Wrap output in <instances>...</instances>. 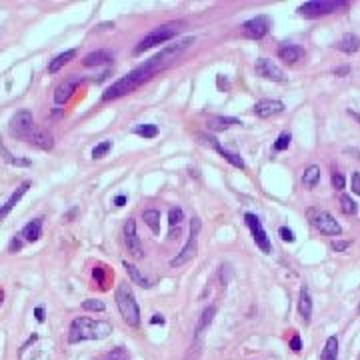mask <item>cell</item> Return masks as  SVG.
<instances>
[{"instance_id":"6da1fadb","label":"cell","mask_w":360,"mask_h":360,"mask_svg":"<svg viewBox=\"0 0 360 360\" xmlns=\"http://www.w3.org/2000/svg\"><path fill=\"white\" fill-rule=\"evenodd\" d=\"M194 42V38H184L176 44H170L168 48L160 50L156 56H152L150 60H146L142 66L134 68L132 72H128L126 76H122L120 80H116L112 86H108L102 94V100L104 102H110V100H116L120 96H126L128 92H132L134 88H138L140 84H144L146 80H150L154 74H158L160 70H164L172 60H176L182 50H186L190 44Z\"/></svg>"},{"instance_id":"7a4b0ae2","label":"cell","mask_w":360,"mask_h":360,"mask_svg":"<svg viewBox=\"0 0 360 360\" xmlns=\"http://www.w3.org/2000/svg\"><path fill=\"white\" fill-rule=\"evenodd\" d=\"M112 326L104 320H92L86 316H78L72 320L70 330H68V342L76 344L82 340H102L106 336H110Z\"/></svg>"},{"instance_id":"3957f363","label":"cell","mask_w":360,"mask_h":360,"mask_svg":"<svg viewBox=\"0 0 360 360\" xmlns=\"http://www.w3.org/2000/svg\"><path fill=\"white\" fill-rule=\"evenodd\" d=\"M114 298H116V306H118L120 316L124 318V322L130 324V326H138L140 324V308H138V304L134 300V294H132L128 282L118 284Z\"/></svg>"},{"instance_id":"277c9868","label":"cell","mask_w":360,"mask_h":360,"mask_svg":"<svg viewBox=\"0 0 360 360\" xmlns=\"http://www.w3.org/2000/svg\"><path fill=\"white\" fill-rule=\"evenodd\" d=\"M178 30H180V22H166V24L154 28L148 36H144V38L138 42V46L134 48V54H140V52H144V50H148V48H152V46H156V44H162V42L174 38V36L178 34Z\"/></svg>"},{"instance_id":"5b68a950","label":"cell","mask_w":360,"mask_h":360,"mask_svg":"<svg viewBox=\"0 0 360 360\" xmlns=\"http://www.w3.org/2000/svg\"><path fill=\"white\" fill-rule=\"evenodd\" d=\"M340 8H348V2H344V0H312V2L300 4L298 14L306 16V18H318L324 14H332Z\"/></svg>"},{"instance_id":"8992f818","label":"cell","mask_w":360,"mask_h":360,"mask_svg":"<svg viewBox=\"0 0 360 360\" xmlns=\"http://www.w3.org/2000/svg\"><path fill=\"white\" fill-rule=\"evenodd\" d=\"M308 218L312 222V226L316 230H320L322 234H328V236H338L342 232V226L338 224V220L326 212V210H318V208H310L308 210Z\"/></svg>"},{"instance_id":"52a82bcc","label":"cell","mask_w":360,"mask_h":360,"mask_svg":"<svg viewBox=\"0 0 360 360\" xmlns=\"http://www.w3.org/2000/svg\"><path fill=\"white\" fill-rule=\"evenodd\" d=\"M200 218H192V224H190V236H188V242L182 246V250H180L178 254L170 260V266H174V268H178L182 264H186L188 260H192L194 258V254H196V248H198V232H200Z\"/></svg>"},{"instance_id":"ba28073f","label":"cell","mask_w":360,"mask_h":360,"mask_svg":"<svg viewBox=\"0 0 360 360\" xmlns=\"http://www.w3.org/2000/svg\"><path fill=\"white\" fill-rule=\"evenodd\" d=\"M32 130H34V118H32L30 110L16 112L8 122V132L14 138H28Z\"/></svg>"},{"instance_id":"9c48e42d","label":"cell","mask_w":360,"mask_h":360,"mask_svg":"<svg viewBox=\"0 0 360 360\" xmlns=\"http://www.w3.org/2000/svg\"><path fill=\"white\" fill-rule=\"evenodd\" d=\"M270 26H272L270 16H266V14H258V16H254V18H250V20H246V22L242 24V32H244L246 38L260 40V38H264V36L268 34Z\"/></svg>"},{"instance_id":"30bf717a","label":"cell","mask_w":360,"mask_h":360,"mask_svg":"<svg viewBox=\"0 0 360 360\" xmlns=\"http://www.w3.org/2000/svg\"><path fill=\"white\" fill-rule=\"evenodd\" d=\"M244 220H246V224H248V228L252 230V238H254V242H256V246L262 250V252H270L272 250V246H270V238H268V234H266V230L262 228V222L258 220V216L256 214H244Z\"/></svg>"},{"instance_id":"8fae6325","label":"cell","mask_w":360,"mask_h":360,"mask_svg":"<svg viewBox=\"0 0 360 360\" xmlns=\"http://www.w3.org/2000/svg\"><path fill=\"white\" fill-rule=\"evenodd\" d=\"M80 82H82V78H80L78 74H70L64 82H60V84L56 86V90H54V102H56V104H66V102L70 100L72 92L78 88Z\"/></svg>"},{"instance_id":"7c38bea8","label":"cell","mask_w":360,"mask_h":360,"mask_svg":"<svg viewBox=\"0 0 360 360\" xmlns=\"http://www.w3.org/2000/svg\"><path fill=\"white\" fill-rule=\"evenodd\" d=\"M124 244L128 248V252L134 256V258H140L142 256V244H140V238L136 234V222L132 218H128L124 222Z\"/></svg>"},{"instance_id":"4fadbf2b","label":"cell","mask_w":360,"mask_h":360,"mask_svg":"<svg viewBox=\"0 0 360 360\" xmlns=\"http://www.w3.org/2000/svg\"><path fill=\"white\" fill-rule=\"evenodd\" d=\"M256 74L266 78V80H272V82H284V72L268 58H258L256 60Z\"/></svg>"},{"instance_id":"5bb4252c","label":"cell","mask_w":360,"mask_h":360,"mask_svg":"<svg viewBox=\"0 0 360 360\" xmlns=\"http://www.w3.org/2000/svg\"><path fill=\"white\" fill-rule=\"evenodd\" d=\"M282 110H284V102H280V100H260L254 106V114L258 118H268V116L280 114Z\"/></svg>"},{"instance_id":"9a60e30c","label":"cell","mask_w":360,"mask_h":360,"mask_svg":"<svg viewBox=\"0 0 360 360\" xmlns=\"http://www.w3.org/2000/svg\"><path fill=\"white\" fill-rule=\"evenodd\" d=\"M302 56H304V48H300L298 44H280L278 48V58L288 64H296L298 60H302Z\"/></svg>"},{"instance_id":"2e32d148","label":"cell","mask_w":360,"mask_h":360,"mask_svg":"<svg viewBox=\"0 0 360 360\" xmlns=\"http://www.w3.org/2000/svg\"><path fill=\"white\" fill-rule=\"evenodd\" d=\"M28 140H30V144H34L36 148H42V150H52V146H54L52 134L46 132V130H42V128H34V130L30 132Z\"/></svg>"},{"instance_id":"e0dca14e","label":"cell","mask_w":360,"mask_h":360,"mask_svg":"<svg viewBox=\"0 0 360 360\" xmlns=\"http://www.w3.org/2000/svg\"><path fill=\"white\" fill-rule=\"evenodd\" d=\"M298 312H300V318L304 320V324H308V322H310V316H312V298H310L308 286H302V288H300Z\"/></svg>"},{"instance_id":"ac0fdd59","label":"cell","mask_w":360,"mask_h":360,"mask_svg":"<svg viewBox=\"0 0 360 360\" xmlns=\"http://www.w3.org/2000/svg\"><path fill=\"white\" fill-rule=\"evenodd\" d=\"M28 188H30V182H24V184H20V186L16 188V192H14V194L8 198V202H4V204L0 206V220H4V218L8 216V212H10V210H12V208H14V206L20 202V198H22V196L28 192Z\"/></svg>"},{"instance_id":"d6986e66","label":"cell","mask_w":360,"mask_h":360,"mask_svg":"<svg viewBox=\"0 0 360 360\" xmlns=\"http://www.w3.org/2000/svg\"><path fill=\"white\" fill-rule=\"evenodd\" d=\"M112 60H114V54L110 50H94V52L84 56L82 64L84 66H100V64H108Z\"/></svg>"},{"instance_id":"ffe728a7","label":"cell","mask_w":360,"mask_h":360,"mask_svg":"<svg viewBox=\"0 0 360 360\" xmlns=\"http://www.w3.org/2000/svg\"><path fill=\"white\" fill-rule=\"evenodd\" d=\"M26 242H36L40 236H42V218H34L30 220L24 228H22V234H20Z\"/></svg>"},{"instance_id":"44dd1931","label":"cell","mask_w":360,"mask_h":360,"mask_svg":"<svg viewBox=\"0 0 360 360\" xmlns=\"http://www.w3.org/2000/svg\"><path fill=\"white\" fill-rule=\"evenodd\" d=\"M236 124H242L238 118H230V116H210L208 118V128L210 130H226L230 126H236Z\"/></svg>"},{"instance_id":"7402d4cb","label":"cell","mask_w":360,"mask_h":360,"mask_svg":"<svg viewBox=\"0 0 360 360\" xmlns=\"http://www.w3.org/2000/svg\"><path fill=\"white\" fill-rule=\"evenodd\" d=\"M336 48L342 50V52H346V54H352V52H356V50L360 48V38L356 36V34L348 32V34H344V36L338 40Z\"/></svg>"},{"instance_id":"603a6c76","label":"cell","mask_w":360,"mask_h":360,"mask_svg":"<svg viewBox=\"0 0 360 360\" xmlns=\"http://www.w3.org/2000/svg\"><path fill=\"white\" fill-rule=\"evenodd\" d=\"M74 56H76V50H66V52L58 54L54 60H50V64H48V72H50V74L58 72V70H60L64 64H68L70 60H74Z\"/></svg>"},{"instance_id":"cb8c5ba5","label":"cell","mask_w":360,"mask_h":360,"mask_svg":"<svg viewBox=\"0 0 360 360\" xmlns=\"http://www.w3.org/2000/svg\"><path fill=\"white\" fill-rule=\"evenodd\" d=\"M142 220H144V224H146L154 234L160 232V212H158V210H154V208L144 210V212H142Z\"/></svg>"},{"instance_id":"d4e9b609","label":"cell","mask_w":360,"mask_h":360,"mask_svg":"<svg viewBox=\"0 0 360 360\" xmlns=\"http://www.w3.org/2000/svg\"><path fill=\"white\" fill-rule=\"evenodd\" d=\"M338 358V338L336 336H328L326 344L320 352V360H336Z\"/></svg>"},{"instance_id":"484cf974","label":"cell","mask_w":360,"mask_h":360,"mask_svg":"<svg viewBox=\"0 0 360 360\" xmlns=\"http://www.w3.org/2000/svg\"><path fill=\"white\" fill-rule=\"evenodd\" d=\"M214 314H216V308H214V306L204 308V312H202V316H200V322L196 324V336H200V334L204 332V328L210 326V322L214 320Z\"/></svg>"},{"instance_id":"4316f807","label":"cell","mask_w":360,"mask_h":360,"mask_svg":"<svg viewBox=\"0 0 360 360\" xmlns=\"http://www.w3.org/2000/svg\"><path fill=\"white\" fill-rule=\"evenodd\" d=\"M124 268H126V272H128V276H130V280H132L134 284H140V286H144V288H148V286H150V284H148V280L140 274V270H138L134 264L124 262Z\"/></svg>"},{"instance_id":"83f0119b","label":"cell","mask_w":360,"mask_h":360,"mask_svg":"<svg viewBox=\"0 0 360 360\" xmlns=\"http://www.w3.org/2000/svg\"><path fill=\"white\" fill-rule=\"evenodd\" d=\"M318 180H320V168H318L316 164H312V166H308V168L304 170V174H302V184H304V186L312 188Z\"/></svg>"},{"instance_id":"f1b7e54d","label":"cell","mask_w":360,"mask_h":360,"mask_svg":"<svg viewBox=\"0 0 360 360\" xmlns=\"http://www.w3.org/2000/svg\"><path fill=\"white\" fill-rule=\"evenodd\" d=\"M0 152H2V156H4V160L8 162V164H12V166H22V168H26V166H30V160L28 158H14L10 152H8V148L0 142Z\"/></svg>"},{"instance_id":"f546056e","label":"cell","mask_w":360,"mask_h":360,"mask_svg":"<svg viewBox=\"0 0 360 360\" xmlns=\"http://www.w3.org/2000/svg\"><path fill=\"white\" fill-rule=\"evenodd\" d=\"M134 132L138 136H142V138H154L158 134V126H154V124H138L134 128Z\"/></svg>"},{"instance_id":"4dcf8cb0","label":"cell","mask_w":360,"mask_h":360,"mask_svg":"<svg viewBox=\"0 0 360 360\" xmlns=\"http://www.w3.org/2000/svg\"><path fill=\"white\" fill-rule=\"evenodd\" d=\"M110 148H112V140H102L100 144H96V146H94V150H92V158L96 160V158L106 156V154L110 152Z\"/></svg>"},{"instance_id":"1f68e13d","label":"cell","mask_w":360,"mask_h":360,"mask_svg":"<svg viewBox=\"0 0 360 360\" xmlns=\"http://www.w3.org/2000/svg\"><path fill=\"white\" fill-rule=\"evenodd\" d=\"M340 208H342L344 214H356V210H358L356 202H354L350 196H346V194L340 196Z\"/></svg>"},{"instance_id":"d6a6232c","label":"cell","mask_w":360,"mask_h":360,"mask_svg":"<svg viewBox=\"0 0 360 360\" xmlns=\"http://www.w3.org/2000/svg\"><path fill=\"white\" fill-rule=\"evenodd\" d=\"M82 308H84V310H90V312H104V310H106L104 302H102V300H96V298L84 300V302H82Z\"/></svg>"},{"instance_id":"836d02e7","label":"cell","mask_w":360,"mask_h":360,"mask_svg":"<svg viewBox=\"0 0 360 360\" xmlns=\"http://www.w3.org/2000/svg\"><path fill=\"white\" fill-rule=\"evenodd\" d=\"M290 140H292V136H290L288 132H282V134L276 138V142H274V150H276V152L286 150V148L290 146Z\"/></svg>"},{"instance_id":"e575fe53","label":"cell","mask_w":360,"mask_h":360,"mask_svg":"<svg viewBox=\"0 0 360 360\" xmlns=\"http://www.w3.org/2000/svg\"><path fill=\"white\" fill-rule=\"evenodd\" d=\"M182 218H184L182 208H170V212H168V224H170L172 228L178 226L180 222H182Z\"/></svg>"},{"instance_id":"d590c367","label":"cell","mask_w":360,"mask_h":360,"mask_svg":"<svg viewBox=\"0 0 360 360\" xmlns=\"http://www.w3.org/2000/svg\"><path fill=\"white\" fill-rule=\"evenodd\" d=\"M278 234H280V238H282L284 242H294V232H292L288 226H280Z\"/></svg>"},{"instance_id":"8d00e7d4","label":"cell","mask_w":360,"mask_h":360,"mask_svg":"<svg viewBox=\"0 0 360 360\" xmlns=\"http://www.w3.org/2000/svg\"><path fill=\"white\" fill-rule=\"evenodd\" d=\"M348 246H350V240H332L330 242V248L336 252H344Z\"/></svg>"},{"instance_id":"74e56055","label":"cell","mask_w":360,"mask_h":360,"mask_svg":"<svg viewBox=\"0 0 360 360\" xmlns=\"http://www.w3.org/2000/svg\"><path fill=\"white\" fill-rule=\"evenodd\" d=\"M330 180H332V188H336V190H342V188H344V176H342V174L334 172Z\"/></svg>"},{"instance_id":"f35d334b","label":"cell","mask_w":360,"mask_h":360,"mask_svg":"<svg viewBox=\"0 0 360 360\" xmlns=\"http://www.w3.org/2000/svg\"><path fill=\"white\" fill-rule=\"evenodd\" d=\"M352 192L360 194V172H352Z\"/></svg>"},{"instance_id":"ab89813d","label":"cell","mask_w":360,"mask_h":360,"mask_svg":"<svg viewBox=\"0 0 360 360\" xmlns=\"http://www.w3.org/2000/svg\"><path fill=\"white\" fill-rule=\"evenodd\" d=\"M290 348H292L294 352H298V350L302 348V342H300V336H298V334L292 336V340H290Z\"/></svg>"},{"instance_id":"60d3db41","label":"cell","mask_w":360,"mask_h":360,"mask_svg":"<svg viewBox=\"0 0 360 360\" xmlns=\"http://www.w3.org/2000/svg\"><path fill=\"white\" fill-rule=\"evenodd\" d=\"M92 274H94V278H96V280H98V282H100V284H102V282H104V270H102V266H96V268H94V272H92Z\"/></svg>"},{"instance_id":"b9f144b4","label":"cell","mask_w":360,"mask_h":360,"mask_svg":"<svg viewBox=\"0 0 360 360\" xmlns=\"http://www.w3.org/2000/svg\"><path fill=\"white\" fill-rule=\"evenodd\" d=\"M20 248H22V240L12 238V242H10V252H18Z\"/></svg>"},{"instance_id":"7bdbcfd3","label":"cell","mask_w":360,"mask_h":360,"mask_svg":"<svg viewBox=\"0 0 360 360\" xmlns=\"http://www.w3.org/2000/svg\"><path fill=\"white\" fill-rule=\"evenodd\" d=\"M34 316H36V320H38V322H44V308H42V306L34 308Z\"/></svg>"},{"instance_id":"ee69618b","label":"cell","mask_w":360,"mask_h":360,"mask_svg":"<svg viewBox=\"0 0 360 360\" xmlns=\"http://www.w3.org/2000/svg\"><path fill=\"white\" fill-rule=\"evenodd\" d=\"M348 72H350V68H348V66H340V68H334V74H336V76H346Z\"/></svg>"},{"instance_id":"f6af8a7d","label":"cell","mask_w":360,"mask_h":360,"mask_svg":"<svg viewBox=\"0 0 360 360\" xmlns=\"http://www.w3.org/2000/svg\"><path fill=\"white\" fill-rule=\"evenodd\" d=\"M114 204H116V206H124V204H126V196H124V194L116 196V198H114Z\"/></svg>"},{"instance_id":"bcb514c9","label":"cell","mask_w":360,"mask_h":360,"mask_svg":"<svg viewBox=\"0 0 360 360\" xmlns=\"http://www.w3.org/2000/svg\"><path fill=\"white\" fill-rule=\"evenodd\" d=\"M150 322H152V324H164V318H162V314H154V316L150 318Z\"/></svg>"},{"instance_id":"7dc6e473","label":"cell","mask_w":360,"mask_h":360,"mask_svg":"<svg viewBox=\"0 0 360 360\" xmlns=\"http://www.w3.org/2000/svg\"><path fill=\"white\" fill-rule=\"evenodd\" d=\"M358 310H360V306H358Z\"/></svg>"}]
</instances>
